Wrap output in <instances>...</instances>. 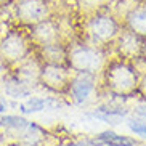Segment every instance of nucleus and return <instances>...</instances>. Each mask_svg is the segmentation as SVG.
Wrapping results in <instances>:
<instances>
[{
  "label": "nucleus",
  "mask_w": 146,
  "mask_h": 146,
  "mask_svg": "<svg viewBox=\"0 0 146 146\" xmlns=\"http://www.w3.org/2000/svg\"><path fill=\"white\" fill-rule=\"evenodd\" d=\"M16 16L24 24H39L48 16L47 0H19L16 5Z\"/></svg>",
  "instance_id": "1"
},
{
  "label": "nucleus",
  "mask_w": 146,
  "mask_h": 146,
  "mask_svg": "<svg viewBox=\"0 0 146 146\" xmlns=\"http://www.w3.org/2000/svg\"><path fill=\"white\" fill-rule=\"evenodd\" d=\"M26 52V42L23 39V35L18 32H8L0 43V55L8 61L21 60V58H24Z\"/></svg>",
  "instance_id": "2"
},
{
  "label": "nucleus",
  "mask_w": 146,
  "mask_h": 146,
  "mask_svg": "<svg viewBox=\"0 0 146 146\" xmlns=\"http://www.w3.org/2000/svg\"><path fill=\"white\" fill-rule=\"evenodd\" d=\"M90 32L95 42H108L117 34V24L109 15H96L90 21Z\"/></svg>",
  "instance_id": "3"
},
{
  "label": "nucleus",
  "mask_w": 146,
  "mask_h": 146,
  "mask_svg": "<svg viewBox=\"0 0 146 146\" xmlns=\"http://www.w3.org/2000/svg\"><path fill=\"white\" fill-rule=\"evenodd\" d=\"M72 66L80 72H92L100 66V55L90 48H76L71 55Z\"/></svg>",
  "instance_id": "4"
},
{
  "label": "nucleus",
  "mask_w": 146,
  "mask_h": 146,
  "mask_svg": "<svg viewBox=\"0 0 146 146\" xmlns=\"http://www.w3.org/2000/svg\"><path fill=\"white\" fill-rule=\"evenodd\" d=\"M109 82L112 88L119 92H129L137 84V76L132 72V69L125 66H116L109 74Z\"/></svg>",
  "instance_id": "5"
},
{
  "label": "nucleus",
  "mask_w": 146,
  "mask_h": 146,
  "mask_svg": "<svg viewBox=\"0 0 146 146\" xmlns=\"http://www.w3.org/2000/svg\"><path fill=\"white\" fill-rule=\"evenodd\" d=\"M93 90V79H92L90 72H80L77 79H74L72 82V93L77 101H85L88 98V95Z\"/></svg>",
  "instance_id": "6"
},
{
  "label": "nucleus",
  "mask_w": 146,
  "mask_h": 146,
  "mask_svg": "<svg viewBox=\"0 0 146 146\" xmlns=\"http://www.w3.org/2000/svg\"><path fill=\"white\" fill-rule=\"evenodd\" d=\"M35 39L39 40L42 45H53V42L56 40V27L53 26V23L50 21H40L39 24H35L34 31Z\"/></svg>",
  "instance_id": "7"
},
{
  "label": "nucleus",
  "mask_w": 146,
  "mask_h": 146,
  "mask_svg": "<svg viewBox=\"0 0 146 146\" xmlns=\"http://www.w3.org/2000/svg\"><path fill=\"white\" fill-rule=\"evenodd\" d=\"M43 80L52 88H61L66 84V72L58 66H48L43 69Z\"/></svg>",
  "instance_id": "8"
},
{
  "label": "nucleus",
  "mask_w": 146,
  "mask_h": 146,
  "mask_svg": "<svg viewBox=\"0 0 146 146\" xmlns=\"http://www.w3.org/2000/svg\"><path fill=\"white\" fill-rule=\"evenodd\" d=\"M127 23L133 34L146 35V11H130L127 15Z\"/></svg>",
  "instance_id": "9"
},
{
  "label": "nucleus",
  "mask_w": 146,
  "mask_h": 146,
  "mask_svg": "<svg viewBox=\"0 0 146 146\" xmlns=\"http://www.w3.org/2000/svg\"><path fill=\"white\" fill-rule=\"evenodd\" d=\"M100 141L106 143L108 146H135V140L127 137H122V135H117L114 132H103L101 135H98Z\"/></svg>",
  "instance_id": "10"
},
{
  "label": "nucleus",
  "mask_w": 146,
  "mask_h": 146,
  "mask_svg": "<svg viewBox=\"0 0 146 146\" xmlns=\"http://www.w3.org/2000/svg\"><path fill=\"white\" fill-rule=\"evenodd\" d=\"M5 92L10 96H13V98H21V96H27L29 95L27 87L21 80H18V79H8V80H5Z\"/></svg>",
  "instance_id": "11"
},
{
  "label": "nucleus",
  "mask_w": 146,
  "mask_h": 146,
  "mask_svg": "<svg viewBox=\"0 0 146 146\" xmlns=\"http://www.w3.org/2000/svg\"><path fill=\"white\" fill-rule=\"evenodd\" d=\"M140 48V39H138L137 34L129 32V34H124L122 39H120V50L127 55H133Z\"/></svg>",
  "instance_id": "12"
},
{
  "label": "nucleus",
  "mask_w": 146,
  "mask_h": 146,
  "mask_svg": "<svg viewBox=\"0 0 146 146\" xmlns=\"http://www.w3.org/2000/svg\"><path fill=\"white\" fill-rule=\"evenodd\" d=\"M2 124L5 127H8V129H16V130H23L29 127V122L26 119H23V117H18V116H5L2 119Z\"/></svg>",
  "instance_id": "13"
},
{
  "label": "nucleus",
  "mask_w": 146,
  "mask_h": 146,
  "mask_svg": "<svg viewBox=\"0 0 146 146\" xmlns=\"http://www.w3.org/2000/svg\"><path fill=\"white\" fill-rule=\"evenodd\" d=\"M43 108H45V100H42V98H29L26 103H23L21 106H19V109H21L24 114H27V112L42 111Z\"/></svg>",
  "instance_id": "14"
},
{
  "label": "nucleus",
  "mask_w": 146,
  "mask_h": 146,
  "mask_svg": "<svg viewBox=\"0 0 146 146\" xmlns=\"http://www.w3.org/2000/svg\"><path fill=\"white\" fill-rule=\"evenodd\" d=\"M129 127H130V130H132V132H135L137 135L146 138V124H143V122H138V120H130V122H129Z\"/></svg>",
  "instance_id": "15"
},
{
  "label": "nucleus",
  "mask_w": 146,
  "mask_h": 146,
  "mask_svg": "<svg viewBox=\"0 0 146 146\" xmlns=\"http://www.w3.org/2000/svg\"><path fill=\"white\" fill-rule=\"evenodd\" d=\"M137 112L140 114V116H143V117H146V108H143V106H140V108H137Z\"/></svg>",
  "instance_id": "16"
},
{
  "label": "nucleus",
  "mask_w": 146,
  "mask_h": 146,
  "mask_svg": "<svg viewBox=\"0 0 146 146\" xmlns=\"http://www.w3.org/2000/svg\"><path fill=\"white\" fill-rule=\"evenodd\" d=\"M5 111V103H3V100L0 98V112H3Z\"/></svg>",
  "instance_id": "17"
},
{
  "label": "nucleus",
  "mask_w": 146,
  "mask_h": 146,
  "mask_svg": "<svg viewBox=\"0 0 146 146\" xmlns=\"http://www.w3.org/2000/svg\"><path fill=\"white\" fill-rule=\"evenodd\" d=\"M10 0H0V5H5V3H8Z\"/></svg>",
  "instance_id": "18"
},
{
  "label": "nucleus",
  "mask_w": 146,
  "mask_h": 146,
  "mask_svg": "<svg viewBox=\"0 0 146 146\" xmlns=\"http://www.w3.org/2000/svg\"><path fill=\"white\" fill-rule=\"evenodd\" d=\"M143 90H145V93H146V79H145V84H143Z\"/></svg>",
  "instance_id": "19"
},
{
  "label": "nucleus",
  "mask_w": 146,
  "mask_h": 146,
  "mask_svg": "<svg viewBox=\"0 0 146 146\" xmlns=\"http://www.w3.org/2000/svg\"><path fill=\"white\" fill-rule=\"evenodd\" d=\"M145 55H146V45H145Z\"/></svg>",
  "instance_id": "20"
},
{
  "label": "nucleus",
  "mask_w": 146,
  "mask_h": 146,
  "mask_svg": "<svg viewBox=\"0 0 146 146\" xmlns=\"http://www.w3.org/2000/svg\"><path fill=\"white\" fill-rule=\"evenodd\" d=\"M0 140H2V137H0Z\"/></svg>",
  "instance_id": "21"
},
{
  "label": "nucleus",
  "mask_w": 146,
  "mask_h": 146,
  "mask_svg": "<svg viewBox=\"0 0 146 146\" xmlns=\"http://www.w3.org/2000/svg\"><path fill=\"white\" fill-rule=\"evenodd\" d=\"M145 11H146V8H145Z\"/></svg>",
  "instance_id": "22"
}]
</instances>
